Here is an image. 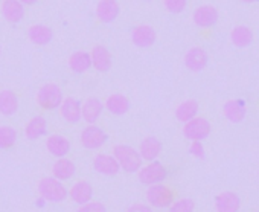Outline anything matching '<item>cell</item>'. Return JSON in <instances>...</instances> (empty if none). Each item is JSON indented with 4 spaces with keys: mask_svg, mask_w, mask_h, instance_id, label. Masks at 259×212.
Listing matches in <instances>:
<instances>
[{
    "mask_svg": "<svg viewBox=\"0 0 259 212\" xmlns=\"http://www.w3.org/2000/svg\"><path fill=\"white\" fill-rule=\"evenodd\" d=\"M138 177L142 185L151 186V185L163 183L168 177V169L159 160H153V162H147V165H144L139 169Z\"/></svg>",
    "mask_w": 259,
    "mask_h": 212,
    "instance_id": "277c9868",
    "label": "cell"
},
{
    "mask_svg": "<svg viewBox=\"0 0 259 212\" xmlns=\"http://www.w3.org/2000/svg\"><path fill=\"white\" fill-rule=\"evenodd\" d=\"M0 55H2V46H0Z\"/></svg>",
    "mask_w": 259,
    "mask_h": 212,
    "instance_id": "74e56055",
    "label": "cell"
},
{
    "mask_svg": "<svg viewBox=\"0 0 259 212\" xmlns=\"http://www.w3.org/2000/svg\"><path fill=\"white\" fill-rule=\"evenodd\" d=\"M90 55H92V66H93L95 70L105 73V72H108V70L111 69V66H113V58H111V54H110V51H108L107 46H104V45H96V46L92 49Z\"/></svg>",
    "mask_w": 259,
    "mask_h": 212,
    "instance_id": "9a60e30c",
    "label": "cell"
},
{
    "mask_svg": "<svg viewBox=\"0 0 259 212\" xmlns=\"http://www.w3.org/2000/svg\"><path fill=\"white\" fill-rule=\"evenodd\" d=\"M20 2L23 4V5H34L37 0H20Z\"/></svg>",
    "mask_w": 259,
    "mask_h": 212,
    "instance_id": "d590c367",
    "label": "cell"
},
{
    "mask_svg": "<svg viewBox=\"0 0 259 212\" xmlns=\"http://www.w3.org/2000/svg\"><path fill=\"white\" fill-rule=\"evenodd\" d=\"M28 37L29 40L37 45V46H46L52 41L54 38V31L48 26V25H32L29 29H28Z\"/></svg>",
    "mask_w": 259,
    "mask_h": 212,
    "instance_id": "cb8c5ba5",
    "label": "cell"
},
{
    "mask_svg": "<svg viewBox=\"0 0 259 212\" xmlns=\"http://www.w3.org/2000/svg\"><path fill=\"white\" fill-rule=\"evenodd\" d=\"M104 104H105V110L114 116H123L132 109V102H130V99L122 93L110 95Z\"/></svg>",
    "mask_w": 259,
    "mask_h": 212,
    "instance_id": "ac0fdd59",
    "label": "cell"
},
{
    "mask_svg": "<svg viewBox=\"0 0 259 212\" xmlns=\"http://www.w3.org/2000/svg\"><path fill=\"white\" fill-rule=\"evenodd\" d=\"M2 16L10 23H19L25 17V5L20 0H4Z\"/></svg>",
    "mask_w": 259,
    "mask_h": 212,
    "instance_id": "7402d4cb",
    "label": "cell"
},
{
    "mask_svg": "<svg viewBox=\"0 0 259 212\" xmlns=\"http://www.w3.org/2000/svg\"><path fill=\"white\" fill-rule=\"evenodd\" d=\"M46 148L54 157H66L72 148L70 141L61 135H51L46 141Z\"/></svg>",
    "mask_w": 259,
    "mask_h": 212,
    "instance_id": "44dd1931",
    "label": "cell"
},
{
    "mask_svg": "<svg viewBox=\"0 0 259 212\" xmlns=\"http://www.w3.org/2000/svg\"><path fill=\"white\" fill-rule=\"evenodd\" d=\"M126 212H154L153 210V207H150L148 204H144V203H135V204H132L128 209H126Z\"/></svg>",
    "mask_w": 259,
    "mask_h": 212,
    "instance_id": "e575fe53",
    "label": "cell"
},
{
    "mask_svg": "<svg viewBox=\"0 0 259 212\" xmlns=\"http://www.w3.org/2000/svg\"><path fill=\"white\" fill-rule=\"evenodd\" d=\"M76 173V166L75 163L70 160V159H66V157H60L57 159V162L54 163L52 166V174L54 177H57L58 180H69L75 176Z\"/></svg>",
    "mask_w": 259,
    "mask_h": 212,
    "instance_id": "83f0119b",
    "label": "cell"
},
{
    "mask_svg": "<svg viewBox=\"0 0 259 212\" xmlns=\"http://www.w3.org/2000/svg\"><path fill=\"white\" fill-rule=\"evenodd\" d=\"M195 201L192 198H180L169 206V212H194Z\"/></svg>",
    "mask_w": 259,
    "mask_h": 212,
    "instance_id": "4dcf8cb0",
    "label": "cell"
},
{
    "mask_svg": "<svg viewBox=\"0 0 259 212\" xmlns=\"http://www.w3.org/2000/svg\"><path fill=\"white\" fill-rule=\"evenodd\" d=\"M241 198L233 191H224L215 197V210L217 212H239Z\"/></svg>",
    "mask_w": 259,
    "mask_h": 212,
    "instance_id": "e0dca14e",
    "label": "cell"
},
{
    "mask_svg": "<svg viewBox=\"0 0 259 212\" xmlns=\"http://www.w3.org/2000/svg\"><path fill=\"white\" fill-rule=\"evenodd\" d=\"M69 197L79 206L92 201V197H93V186L85 182V180H81L78 183H75L70 191H69Z\"/></svg>",
    "mask_w": 259,
    "mask_h": 212,
    "instance_id": "603a6c76",
    "label": "cell"
},
{
    "mask_svg": "<svg viewBox=\"0 0 259 212\" xmlns=\"http://www.w3.org/2000/svg\"><path fill=\"white\" fill-rule=\"evenodd\" d=\"M95 13L99 22L108 25V23H113L119 17L120 5L117 0H99Z\"/></svg>",
    "mask_w": 259,
    "mask_h": 212,
    "instance_id": "4fadbf2b",
    "label": "cell"
},
{
    "mask_svg": "<svg viewBox=\"0 0 259 212\" xmlns=\"http://www.w3.org/2000/svg\"><path fill=\"white\" fill-rule=\"evenodd\" d=\"M19 110V98L13 90L0 92V113L4 116H13Z\"/></svg>",
    "mask_w": 259,
    "mask_h": 212,
    "instance_id": "484cf974",
    "label": "cell"
},
{
    "mask_svg": "<svg viewBox=\"0 0 259 212\" xmlns=\"http://www.w3.org/2000/svg\"><path fill=\"white\" fill-rule=\"evenodd\" d=\"M64 98H63V90L60 89V86L49 82L40 87L38 93H37V102L41 109L45 110H57L61 107Z\"/></svg>",
    "mask_w": 259,
    "mask_h": 212,
    "instance_id": "7a4b0ae2",
    "label": "cell"
},
{
    "mask_svg": "<svg viewBox=\"0 0 259 212\" xmlns=\"http://www.w3.org/2000/svg\"><path fill=\"white\" fill-rule=\"evenodd\" d=\"M38 192L45 200L52 201V203L64 201L67 198V195H69L66 186L57 177H45V179H41L40 183H38Z\"/></svg>",
    "mask_w": 259,
    "mask_h": 212,
    "instance_id": "3957f363",
    "label": "cell"
},
{
    "mask_svg": "<svg viewBox=\"0 0 259 212\" xmlns=\"http://www.w3.org/2000/svg\"><path fill=\"white\" fill-rule=\"evenodd\" d=\"M105 110V104L99 98H87L82 102V119L87 124H95Z\"/></svg>",
    "mask_w": 259,
    "mask_h": 212,
    "instance_id": "d6986e66",
    "label": "cell"
},
{
    "mask_svg": "<svg viewBox=\"0 0 259 212\" xmlns=\"http://www.w3.org/2000/svg\"><path fill=\"white\" fill-rule=\"evenodd\" d=\"M69 67L73 73H85L92 66V55L87 51H76L69 57Z\"/></svg>",
    "mask_w": 259,
    "mask_h": 212,
    "instance_id": "d4e9b609",
    "label": "cell"
},
{
    "mask_svg": "<svg viewBox=\"0 0 259 212\" xmlns=\"http://www.w3.org/2000/svg\"><path fill=\"white\" fill-rule=\"evenodd\" d=\"M162 150H163V144L156 136H147L139 144V153H141V156H142V159L145 162L157 160Z\"/></svg>",
    "mask_w": 259,
    "mask_h": 212,
    "instance_id": "2e32d148",
    "label": "cell"
},
{
    "mask_svg": "<svg viewBox=\"0 0 259 212\" xmlns=\"http://www.w3.org/2000/svg\"><path fill=\"white\" fill-rule=\"evenodd\" d=\"M147 201L153 207H169L174 203V191L163 183L151 185L147 189Z\"/></svg>",
    "mask_w": 259,
    "mask_h": 212,
    "instance_id": "5b68a950",
    "label": "cell"
},
{
    "mask_svg": "<svg viewBox=\"0 0 259 212\" xmlns=\"http://www.w3.org/2000/svg\"><path fill=\"white\" fill-rule=\"evenodd\" d=\"M145 2H153V0H145Z\"/></svg>",
    "mask_w": 259,
    "mask_h": 212,
    "instance_id": "f35d334b",
    "label": "cell"
},
{
    "mask_svg": "<svg viewBox=\"0 0 259 212\" xmlns=\"http://www.w3.org/2000/svg\"><path fill=\"white\" fill-rule=\"evenodd\" d=\"M230 41L239 49L247 48L253 43V31L245 25H238L230 31Z\"/></svg>",
    "mask_w": 259,
    "mask_h": 212,
    "instance_id": "4316f807",
    "label": "cell"
},
{
    "mask_svg": "<svg viewBox=\"0 0 259 212\" xmlns=\"http://www.w3.org/2000/svg\"><path fill=\"white\" fill-rule=\"evenodd\" d=\"M93 169L102 176H107V177H114L119 174V171H122L117 159L113 154H105V153H99L95 156Z\"/></svg>",
    "mask_w": 259,
    "mask_h": 212,
    "instance_id": "7c38bea8",
    "label": "cell"
},
{
    "mask_svg": "<svg viewBox=\"0 0 259 212\" xmlns=\"http://www.w3.org/2000/svg\"><path fill=\"white\" fill-rule=\"evenodd\" d=\"M163 7L171 14H182L188 7V0H163Z\"/></svg>",
    "mask_w": 259,
    "mask_h": 212,
    "instance_id": "1f68e13d",
    "label": "cell"
},
{
    "mask_svg": "<svg viewBox=\"0 0 259 212\" xmlns=\"http://www.w3.org/2000/svg\"><path fill=\"white\" fill-rule=\"evenodd\" d=\"M198 110H200V104L197 99H186L183 102H180L177 107H176V119L179 122H189L191 119L197 118L198 116Z\"/></svg>",
    "mask_w": 259,
    "mask_h": 212,
    "instance_id": "ffe728a7",
    "label": "cell"
},
{
    "mask_svg": "<svg viewBox=\"0 0 259 212\" xmlns=\"http://www.w3.org/2000/svg\"><path fill=\"white\" fill-rule=\"evenodd\" d=\"M113 156L117 159L120 169L125 171L126 174H135L139 173V169L144 166V159L139 153V150H136L132 145H125V144H119L113 148Z\"/></svg>",
    "mask_w": 259,
    "mask_h": 212,
    "instance_id": "6da1fadb",
    "label": "cell"
},
{
    "mask_svg": "<svg viewBox=\"0 0 259 212\" xmlns=\"http://www.w3.org/2000/svg\"><path fill=\"white\" fill-rule=\"evenodd\" d=\"M17 141V132L10 125L0 127V150L11 148Z\"/></svg>",
    "mask_w": 259,
    "mask_h": 212,
    "instance_id": "f546056e",
    "label": "cell"
},
{
    "mask_svg": "<svg viewBox=\"0 0 259 212\" xmlns=\"http://www.w3.org/2000/svg\"><path fill=\"white\" fill-rule=\"evenodd\" d=\"M242 4H256V2H259V0H241Z\"/></svg>",
    "mask_w": 259,
    "mask_h": 212,
    "instance_id": "8d00e7d4",
    "label": "cell"
},
{
    "mask_svg": "<svg viewBox=\"0 0 259 212\" xmlns=\"http://www.w3.org/2000/svg\"><path fill=\"white\" fill-rule=\"evenodd\" d=\"M76 212H107V207L101 201H89V203L79 206V209Z\"/></svg>",
    "mask_w": 259,
    "mask_h": 212,
    "instance_id": "836d02e7",
    "label": "cell"
},
{
    "mask_svg": "<svg viewBox=\"0 0 259 212\" xmlns=\"http://www.w3.org/2000/svg\"><path fill=\"white\" fill-rule=\"evenodd\" d=\"M79 141H81V145L87 150H99L108 141V135L101 127L95 124H89L81 132Z\"/></svg>",
    "mask_w": 259,
    "mask_h": 212,
    "instance_id": "52a82bcc",
    "label": "cell"
},
{
    "mask_svg": "<svg viewBox=\"0 0 259 212\" xmlns=\"http://www.w3.org/2000/svg\"><path fill=\"white\" fill-rule=\"evenodd\" d=\"M60 113L63 116V119L69 124H76L82 119V104L81 101H78L76 98H64L61 107H60Z\"/></svg>",
    "mask_w": 259,
    "mask_h": 212,
    "instance_id": "5bb4252c",
    "label": "cell"
},
{
    "mask_svg": "<svg viewBox=\"0 0 259 212\" xmlns=\"http://www.w3.org/2000/svg\"><path fill=\"white\" fill-rule=\"evenodd\" d=\"M223 115L232 124H241L247 116V104L241 98L229 99L223 105Z\"/></svg>",
    "mask_w": 259,
    "mask_h": 212,
    "instance_id": "9c48e42d",
    "label": "cell"
},
{
    "mask_svg": "<svg viewBox=\"0 0 259 212\" xmlns=\"http://www.w3.org/2000/svg\"><path fill=\"white\" fill-rule=\"evenodd\" d=\"M157 40V32L151 25H138L132 31V43L139 49L151 48Z\"/></svg>",
    "mask_w": 259,
    "mask_h": 212,
    "instance_id": "30bf717a",
    "label": "cell"
},
{
    "mask_svg": "<svg viewBox=\"0 0 259 212\" xmlns=\"http://www.w3.org/2000/svg\"><path fill=\"white\" fill-rule=\"evenodd\" d=\"M189 154L194 156V157L198 159V160H206V148H204L203 142H201V141H194V142H191Z\"/></svg>",
    "mask_w": 259,
    "mask_h": 212,
    "instance_id": "d6a6232c",
    "label": "cell"
},
{
    "mask_svg": "<svg viewBox=\"0 0 259 212\" xmlns=\"http://www.w3.org/2000/svg\"><path fill=\"white\" fill-rule=\"evenodd\" d=\"M46 133H48V122L43 116H34L25 129V135L29 141H37L43 138Z\"/></svg>",
    "mask_w": 259,
    "mask_h": 212,
    "instance_id": "f1b7e54d",
    "label": "cell"
},
{
    "mask_svg": "<svg viewBox=\"0 0 259 212\" xmlns=\"http://www.w3.org/2000/svg\"><path fill=\"white\" fill-rule=\"evenodd\" d=\"M183 63H185V67L188 70H191L194 73H198V72L206 69L207 63H209V55L203 48L194 46V48L188 49V52L185 54Z\"/></svg>",
    "mask_w": 259,
    "mask_h": 212,
    "instance_id": "8fae6325",
    "label": "cell"
},
{
    "mask_svg": "<svg viewBox=\"0 0 259 212\" xmlns=\"http://www.w3.org/2000/svg\"><path fill=\"white\" fill-rule=\"evenodd\" d=\"M220 20V13L213 5H200L192 13V22L200 29H210Z\"/></svg>",
    "mask_w": 259,
    "mask_h": 212,
    "instance_id": "ba28073f",
    "label": "cell"
},
{
    "mask_svg": "<svg viewBox=\"0 0 259 212\" xmlns=\"http://www.w3.org/2000/svg\"><path fill=\"white\" fill-rule=\"evenodd\" d=\"M212 133V125L206 118L197 116L194 119H191L189 122L185 124L183 127V136L186 139H189L191 142L194 141H206Z\"/></svg>",
    "mask_w": 259,
    "mask_h": 212,
    "instance_id": "8992f818",
    "label": "cell"
}]
</instances>
